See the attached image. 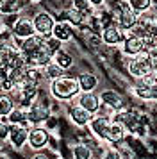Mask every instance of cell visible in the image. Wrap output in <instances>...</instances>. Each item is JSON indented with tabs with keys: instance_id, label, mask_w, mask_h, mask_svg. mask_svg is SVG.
I'll return each mask as SVG.
<instances>
[{
	"instance_id": "cell-1",
	"label": "cell",
	"mask_w": 157,
	"mask_h": 159,
	"mask_svg": "<svg viewBox=\"0 0 157 159\" xmlns=\"http://www.w3.org/2000/svg\"><path fill=\"white\" fill-rule=\"evenodd\" d=\"M21 52L27 56L29 63L34 66H45L50 65V61H52V52L48 50V47H47V38L45 36H32V38H27V39H23V45H21Z\"/></svg>"
},
{
	"instance_id": "cell-2",
	"label": "cell",
	"mask_w": 157,
	"mask_h": 159,
	"mask_svg": "<svg viewBox=\"0 0 157 159\" xmlns=\"http://www.w3.org/2000/svg\"><path fill=\"white\" fill-rule=\"evenodd\" d=\"M80 86H78V79H73V77H59V79L54 80V84H52V93L56 95L57 98H71L73 95L77 93Z\"/></svg>"
},
{
	"instance_id": "cell-3",
	"label": "cell",
	"mask_w": 157,
	"mask_h": 159,
	"mask_svg": "<svg viewBox=\"0 0 157 159\" xmlns=\"http://www.w3.org/2000/svg\"><path fill=\"white\" fill-rule=\"evenodd\" d=\"M155 68H154V59L150 56L148 52H143L139 56H134V59H130V63H128V72L132 73L134 77H146L150 73L154 72Z\"/></svg>"
},
{
	"instance_id": "cell-4",
	"label": "cell",
	"mask_w": 157,
	"mask_h": 159,
	"mask_svg": "<svg viewBox=\"0 0 157 159\" xmlns=\"http://www.w3.org/2000/svg\"><path fill=\"white\" fill-rule=\"evenodd\" d=\"M116 20H118V25L123 30H132L134 25L137 23V20H139V15L128 4H120L118 9H116Z\"/></svg>"
},
{
	"instance_id": "cell-5",
	"label": "cell",
	"mask_w": 157,
	"mask_h": 159,
	"mask_svg": "<svg viewBox=\"0 0 157 159\" xmlns=\"http://www.w3.org/2000/svg\"><path fill=\"white\" fill-rule=\"evenodd\" d=\"M34 27H36V32L39 34V36H48L54 32V27H56V22H54V18L47 13H39V15L34 18Z\"/></svg>"
},
{
	"instance_id": "cell-6",
	"label": "cell",
	"mask_w": 157,
	"mask_h": 159,
	"mask_svg": "<svg viewBox=\"0 0 157 159\" xmlns=\"http://www.w3.org/2000/svg\"><path fill=\"white\" fill-rule=\"evenodd\" d=\"M102 39L107 45H118L121 41H125V34L120 25H107L104 32H102Z\"/></svg>"
},
{
	"instance_id": "cell-7",
	"label": "cell",
	"mask_w": 157,
	"mask_h": 159,
	"mask_svg": "<svg viewBox=\"0 0 157 159\" xmlns=\"http://www.w3.org/2000/svg\"><path fill=\"white\" fill-rule=\"evenodd\" d=\"M14 34L18 38H32L36 36V27H34V20H29V18H18L16 25H14Z\"/></svg>"
},
{
	"instance_id": "cell-8",
	"label": "cell",
	"mask_w": 157,
	"mask_h": 159,
	"mask_svg": "<svg viewBox=\"0 0 157 159\" xmlns=\"http://www.w3.org/2000/svg\"><path fill=\"white\" fill-rule=\"evenodd\" d=\"M111 125H113V122H111L109 118H104V116L93 118L91 123H89L91 130L98 138H102V139H109V130H111Z\"/></svg>"
},
{
	"instance_id": "cell-9",
	"label": "cell",
	"mask_w": 157,
	"mask_h": 159,
	"mask_svg": "<svg viewBox=\"0 0 157 159\" xmlns=\"http://www.w3.org/2000/svg\"><path fill=\"white\" fill-rule=\"evenodd\" d=\"M48 115H50L48 106H47V104H43V102H34V104L30 106V111L27 113L29 122H32V123H38V122L47 120Z\"/></svg>"
},
{
	"instance_id": "cell-10",
	"label": "cell",
	"mask_w": 157,
	"mask_h": 159,
	"mask_svg": "<svg viewBox=\"0 0 157 159\" xmlns=\"http://www.w3.org/2000/svg\"><path fill=\"white\" fill-rule=\"evenodd\" d=\"M29 132L30 130L25 127V125H13L11 127V132H9V139L14 147H21L29 139Z\"/></svg>"
},
{
	"instance_id": "cell-11",
	"label": "cell",
	"mask_w": 157,
	"mask_h": 159,
	"mask_svg": "<svg viewBox=\"0 0 157 159\" xmlns=\"http://www.w3.org/2000/svg\"><path fill=\"white\" fill-rule=\"evenodd\" d=\"M123 52L128 54V56H139L145 52V43H143L141 38L137 36H130L125 39V43H123Z\"/></svg>"
},
{
	"instance_id": "cell-12",
	"label": "cell",
	"mask_w": 157,
	"mask_h": 159,
	"mask_svg": "<svg viewBox=\"0 0 157 159\" xmlns=\"http://www.w3.org/2000/svg\"><path fill=\"white\" fill-rule=\"evenodd\" d=\"M47 141H48V134H47L45 129H41V127L30 129V132H29V143H30V147L41 148V147L47 145Z\"/></svg>"
},
{
	"instance_id": "cell-13",
	"label": "cell",
	"mask_w": 157,
	"mask_h": 159,
	"mask_svg": "<svg viewBox=\"0 0 157 159\" xmlns=\"http://www.w3.org/2000/svg\"><path fill=\"white\" fill-rule=\"evenodd\" d=\"M93 113H89L87 109H84L82 106H75V107L70 109V116L71 120L77 123V125H87V123H91L93 120Z\"/></svg>"
},
{
	"instance_id": "cell-14",
	"label": "cell",
	"mask_w": 157,
	"mask_h": 159,
	"mask_svg": "<svg viewBox=\"0 0 157 159\" xmlns=\"http://www.w3.org/2000/svg\"><path fill=\"white\" fill-rule=\"evenodd\" d=\"M100 100L105 106H109L111 109H114V111H121L123 109V98L116 91H104L100 95Z\"/></svg>"
},
{
	"instance_id": "cell-15",
	"label": "cell",
	"mask_w": 157,
	"mask_h": 159,
	"mask_svg": "<svg viewBox=\"0 0 157 159\" xmlns=\"http://www.w3.org/2000/svg\"><path fill=\"white\" fill-rule=\"evenodd\" d=\"M78 102H80L78 106H82L84 109H87L89 113H96L100 109V97H96L95 93H84Z\"/></svg>"
},
{
	"instance_id": "cell-16",
	"label": "cell",
	"mask_w": 157,
	"mask_h": 159,
	"mask_svg": "<svg viewBox=\"0 0 157 159\" xmlns=\"http://www.w3.org/2000/svg\"><path fill=\"white\" fill-rule=\"evenodd\" d=\"M78 86H80V89L84 93H91L93 89L98 86V79L95 75H91V73H82L78 77Z\"/></svg>"
},
{
	"instance_id": "cell-17",
	"label": "cell",
	"mask_w": 157,
	"mask_h": 159,
	"mask_svg": "<svg viewBox=\"0 0 157 159\" xmlns=\"http://www.w3.org/2000/svg\"><path fill=\"white\" fill-rule=\"evenodd\" d=\"M54 38H57L59 41H66V39H70L71 38V25L66 22H59L56 23V27H54Z\"/></svg>"
},
{
	"instance_id": "cell-18",
	"label": "cell",
	"mask_w": 157,
	"mask_h": 159,
	"mask_svg": "<svg viewBox=\"0 0 157 159\" xmlns=\"http://www.w3.org/2000/svg\"><path fill=\"white\" fill-rule=\"evenodd\" d=\"M14 91H18V97H20V102L23 106H27L32 102V98L36 97V86H23L20 89H14Z\"/></svg>"
},
{
	"instance_id": "cell-19",
	"label": "cell",
	"mask_w": 157,
	"mask_h": 159,
	"mask_svg": "<svg viewBox=\"0 0 157 159\" xmlns=\"http://www.w3.org/2000/svg\"><path fill=\"white\" fill-rule=\"evenodd\" d=\"M118 122L130 130H137V118L130 113H118Z\"/></svg>"
},
{
	"instance_id": "cell-20",
	"label": "cell",
	"mask_w": 157,
	"mask_h": 159,
	"mask_svg": "<svg viewBox=\"0 0 157 159\" xmlns=\"http://www.w3.org/2000/svg\"><path fill=\"white\" fill-rule=\"evenodd\" d=\"M14 111V102L9 95H0V115L6 116Z\"/></svg>"
},
{
	"instance_id": "cell-21",
	"label": "cell",
	"mask_w": 157,
	"mask_h": 159,
	"mask_svg": "<svg viewBox=\"0 0 157 159\" xmlns=\"http://www.w3.org/2000/svg\"><path fill=\"white\" fill-rule=\"evenodd\" d=\"M54 59H56V63L61 66L63 70H66V68H70V66L73 65V57H71L68 52H64V50H59L56 56H54Z\"/></svg>"
},
{
	"instance_id": "cell-22",
	"label": "cell",
	"mask_w": 157,
	"mask_h": 159,
	"mask_svg": "<svg viewBox=\"0 0 157 159\" xmlns=\"http://www.w3.org/2000/svg\"><path fill=\"white\" fill-rule=\"evenodd\" d=\"M43 73H45L48 79L56 80V79H59V77H63V68L57 65V63H50V65L45 66V72Z\"/></svg>"
},
{
	"instance_id": "cell-23",
	"label": "cell",
	"mask_w": 157,
	"mask_h": 159,
	"mask_svg": "<svg viewBox=\"0 0 157 159\" xmlns=\"http://www.w3.org/2000/svg\"><path fill=\"white\" fill-rule=\"evenodd\" d=\"M63 16H64V18H66L70 23H75V25H80V23L84 22V15H82V13H78L77 9H73V7H71V9H66V11L63 13Z\"/></svg>"
},
{
	"instance_id": "cell-24",
	"label": "cell",
	"mask_w": 157,
	"mask_h": 159,
	"mask_svg": "<svg viewBox=\"0 0 157 159\" xmlns=\"http://www.w3.org/2000/svg\"><path fill=\"white\" fill-rule=\"evenodd\" d=\"M9 122L13 125H25V122H29V116L23 111H20V109H14L13 113L9 115Z\"/></svg>"
},
{
	"instance_id": "cell-25",
	"label": "cell",
	"mask_w": 157,
	"mask_h": 159,
	"mask_svg": "<svg viewBox=\"0 0 157 159\" xmlns=\"http://www.w3.org/2000/svg\"><path fill=\"white\" fill-rule=\"evenodd\" d=\"M121 138H123V125L120 122H113L109 130V141H120Z\"/></svg>"
},
{
	"instance_id": "cell-26",
	"label": "cell",
	"mask_w": 157,
	"mask_h": 159,
	"mask_svg": "<svg viewBox=\"0 0 157 159\" xmlns=\"http://www.w3.org/2000/svg\"><path fill=\"white\" fill-rule=\"evenodd\" d=\"M91 2L89 0H73V9H77L82 15H89L91 13Z\"/></svg>"
},
{
	"instance_id": "cell-27",
	"label": "cell",
	"mask_w": 157,
	"mask_h": 159,
	"mask_svg": "<svg viewBox=\"0 0 157 159\" xmlns=\"http://www.w3.org/2000/svg\"><path fill=\"white\" fill-rule=\"evenodd\" d=\"M91 157V150L86 145H77L73 148V159H89Z\"/></svg>"
},
{
	"instance_id": "cell-28",
	"label": "cell",
	"mask_w": 157,
	"mask_h": 159,
	"mask_svg": "<svg viewBox=\"0 0 157 159\" xmlns=\"http://www.w3.org/2000/svg\"><path fill=\"white\" fill-rule=\"evenodd\" d=\"M128 6L136 13H141V11H146L150 7V0H128Z\"/></svg>"
},
{
	"instance_id": "cell-29",
	"label": "cell",
	"mask_w": 157,
	"mask_h": 159,
	"mask_svg": "<svg viewBox=\"0 0 157 159\" xmlns=\"http://www.w3.org/2000/svg\"><path fill=\"white\" fill-rule=\"evenodd\" d=\"M9 132H11V127H7L6 123L0 122V138H7L9 136Z\"/></svg>"
},
{
	"instance_id": "cell-30",
	"label": "cell",
	"mask_w": 157,
	"mask_h": 159,
	"mask_svg": "<svg viewBox=\"0 0 157 159\" xmlns=\"http://www.w3.org/2000/svg\"><path fill=\"white\" fill-rule=\"evenodd\" d=\"M104 159H120V156H118V152L111 150V152H107V154H105V157H104Z\"/></svg>"
},
{
	"instance_id": "cell-31",
	"label": "cell",
	"mask_w": 157,
	"mask_h": 159,
	"mask_svg": "<svg viewBox=\"0 0 157 159\" xmlns=\"http://www.w3.org/2000/svg\"><path fill=\"white\" fill-rule=\"evenodd\" d=\"M32 159H48L47 156H43V154H38V156H34Z\"/></svg>"
},
{
	"instance_id": "cell-32",
	"label": "cell",
	"mask_w": 157,
	"mask_h": 159,
	"mask_svg": "<svg viewBox=\"0 0 157 159\" xmlns=\"http://www.w3.org/2000/svg\"><path fill=\"white\" fill-rule=\"evenodd\" d=\"M89 2H91V4H95V6H98V4H102V2H104V0H89Z\"/></svg>"
},
{
	"instance_id": "cell-33",
	"label": "cell",
	"mask_w": 157,
	"mask_h": 159,
	"mask_svg": "<svg viewBox=\"0 0 157 159\" xmlns=\"http://www.w3.org/2000/svg\"><path fill=\"white\" fill-rule=\"evenodd\" d=\"M0 159H6V157H0Z\"/></svg>"
}]
</instances>
